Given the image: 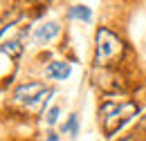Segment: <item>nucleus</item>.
Wrapping results in <instances>:
<instances>
[{
	"mask_svg": "<svg viewBox=\"0 0 146 141\" xmlns=\"http://www.w3.org/2000/svg\"><path fill=\"white\" fill-rule=\"evenodd\" d=\"M144 128H146V121H144Z\"/></svg>",
	"mask_w": 146,
	"mask_h": 141,
	"instance_id": "f8f14e48",
	"label": "nucleus"
},
{
	"mask_svg": "<svg viewBox=\"0 0 146 141\" xmlns=\"http://www.w3.org/2000/svg\"><path fill=\"white\" fill-rule=\"evenodd\" d=\"M58 114H61V107L54 105L52 110H50V112H47V123H50V125H54L56 121H58Z\"/></svg>",
	"mask_w": 146,
	"mask_h": 141,
	"instance_id": "9d476101",
	"label": "nucleus"
},
{
	"mask_svg": "<svg viewBox=\"0 0 146 141\" xmlns=\"http://www.w3.org/2000/svg\"><path fill=\"white\" fill-rule=\"evenodd\" d=\"M124 54V43L117 34L106 27L97 29V47H94V63L97 65H112Z\"/></svg>",
	"mask_w": 146,
	"mask_h": 141,
	"instance_id": "f257e3e1",
	"label": "nucleus"
},
{
	"mask_svg": "<svg viewBox=\"0 0 146 141\" xmlns=\"http://www.w3.org/2000/svg\"><path fill=\"white\" fill-rule=\"evenodd\" d=\"M20 18L18 11H9V14H5V16H0V32L5 29V25H11V22H16Z\"/></svg>",
	"mask_w": 146,
	"mask_h": 141,
	"instance_id": "6e6552de",
	"label": "nucleus"
},
{
	"mask_svg": "<svg viewBox=\"0 0 146 141\" xmlns=\"http://www.w3.org/2000/svg\"><path fill=\"white\" fill-rule=\"evenodd\" d=\"M61 130H63V132L72 130V137H76V134H79V128H76V114H70L68 123H63V125H61Z\"/></svg>",
	"mask_w": 146,
	"mask_h": 141,
	"instance_id": "1a4fd4ad",
	"label": "nucleus"
},
{
	"mask_svg": "<svg viewBox=\"0 0 146 141\" xmlns=\"http://www.w3.org/2000/svg\"><path fill=\"white\" fill-rule=\"evenodd\" d=\"M58 25L56 22H47V25H43V27H38L36 34H34V38H36L38 43H47V40H52L54 36H58Z\"/></svg>",
	"mask_w": 146,
	"mask_h": 141,
	"instance_id": "39448f33",
	"label": "nucleus"
},
{
	"mask_svg": "<svg viewBox=\"0 0 146 141\" xmlns=\"http://www.w3.org/2000/svg\"><path fill=\"white\" fill-rule=\"evenodd\" d=\"M70 72H72V67H70V63H63V61H56V63H50V65H47V70H45V74H47L50 78H58V81H63V78H68V76H70Z\"/></svg>",
	"mask_w": 146,
	"mask_h": 141,
	"instance_id": "20e7f679",
	"label": "nucleus"
},
{
	"mask_svg": "<svg viewBox=\"0 0 146 141\" xmlns=\"http://www.w3.org/2000/svg\"><path fill=\"white\" fill-rule=\"evenodd\" d=\"M137 114V103L128 101V103H106L101 107V121H104V132L112 137L124 123H128L133 117Z\"/></svg>",
	"mask_w": 146,
	"mask_h": 141,
	"instance_id": "f03ea898",
	"label": "nucleus"
},
{
	"mask_svg": "<svg viewBox=\"0 0 146 141\" xmlns=\"http://www.w3.org/2000/svg\"><path fill=\"white\" fill-rule=\"evenodd\" d=\"M52 90H47L43 83H38V81H34V83H25V85H20V88H16V92H14V99L18 101V103H25V105H32V103H36V101H40L43 96H47ZM45 101V99H43Z\"/></svg>",
	"mask_w": 146,
	"mask_h": 141,
	"instance_id": "7ed1b4c3",
	"label": "nucleus"
},
{
	"mask_svg": "<svg viewBox=\"0 0 146 141\" xmlns=\"http://www.w3.org/2000/svg\"><path fill=\"white\" fill-rule=\"evenodd\" d=\"M0 52L7 54L9 58H18L20 54H23V45H20L18 40H5V43L0 45Z\"/></svg>",
	"mask_w": 146,
	"mask_h": 141,
	"instance_id": "423d86ee",
	"label": "nucleus"
},
{
	"mask_svg": "<svg viewBox=\"0 0 146 141\" xmlns=\"http://www.w3.org/2000/svg\"><path fill=\"white\" fill-rule=\"evenodd\" d=\"M70 18H79V20H86V22H88L92 18V11L86 7V5H76V7L70 9Z\"/></svg>",
	"mask_w": 146,
	"mask_h": 141,
	"instance_id": "0eeeda50",
	"label": "nucleus"
},
{
	"mask_svg": "<svg viewBox=\"0 0 146 141\" xmlns=\"http://www.w3.org/2000/svg\"><path fill=\"white\" fill-rule=\"evenodd\" d=\"M47 141H56V134H50V137H47Z\"/></svg>",
	"mask_w": 146,
	"mask_h": 141,
	"instance_id": "9b49d317",
	"label": "nucleus"
}]
</instances>
